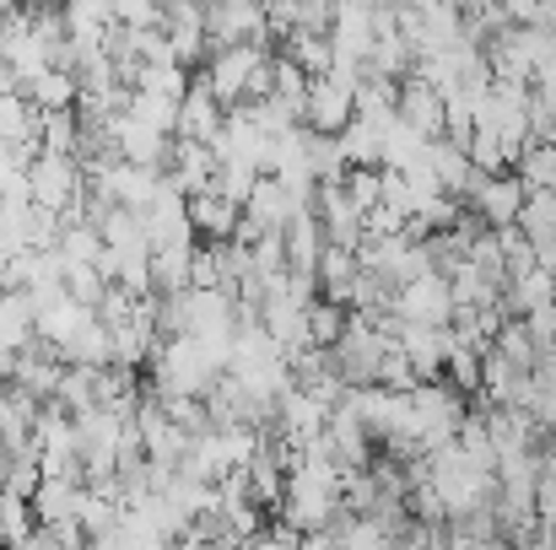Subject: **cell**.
Here are the masks:
<instances>
[{"mask_svg":"<svg viewBox=\"0 0 556 550\" xmlns=\"http://www.w3.org/2000/svg\"><path fill=\"white\" fill-rule=\"evenodd\" d=\"M38 341V303L27 286H5L0 292V346L5 351H27Z\"/></svg>","mask_w":556,"mask_h":550,"instance_id":"obj_16","label":"cell"},{"mask_svg":"<svg viewBox=\"0 0 556 550\" xmlns=\"http://www.w3.org/2000/svg\"><path fill=\"white\" fill-rule=\"evenodd\" d=\"M427 163H432V174H438V183H443L448 194L465 200V189H470V179H476V163H470V146H465V141L438 136V141L427 146Z\"/></svg>","mask_w":556,"mask_h":550,"instance_id":"obj_18","label":"cell"},{"mask_svg":"<svg viewBox=\"0 0 556 550\" xmlns=\"http://www.w3.org/2000/svg\"><path fill=\"white\" fill-rule=\"evenodd\" d=\"M330 410L336 405H325L319 394H308V388H287L281 399H276V415H270V426H276V437L287 443V448H308V443H319L325 437V421H330Z\"/></svg>","mask_w":556,"mask_h":550,"instance_id":"obj_8","label":"cell"},{"mask_svg":"<svg viewBox=\"0 0 556 550\" xmlns=\"http://www.w3.org/2000/svg\"><path fill=\"white\" fill-rule=\"evenodd\" d=\"M552 297H556V276L546 265H530V270L503 281V314H530V308H541Z\"/></svg>","mask_w":556,"mask_h":550,"instance_id":"obj_20","label":"cell"},{"mask_svg":"<svg viewBox=\"0 0 556 550\" xmlns=\"http://www.w3.org/2000/svg\"><path fill=\"white\" fill-rule=\"evenodd\" d=\"M287 265L298 270V276H319V259H325V248H330V232H325V216L314 210V205H303L292 221H287Z\"/></svg>","mask_w":556,"mask_h":550,"instance_id":"obj_13","label":"cell"},{"mask_svg":"<svg viewBox=\"0 0 556 550\" xmlns=\"http://www.w3.org/2000/svg\"><path fill=\"white\" fill-rule=\"evenodd\" d=\"M341 183H346V194H352V200L363 205V216H368L372 205L383 200V163H352Z\"/></svg>","mask_w":556,"mask_h":550,"instance_id":"obj_29","label":"cell"},{"mask_svg":"<svg viewBox=\"0 0 556 550\" xmlns=\"http://www.w3.org/2000/svg\"><path fill=\"white\" fill-rule=\"evenodd\" d=\"M216 146L211 141H189V136H174V152H168V179L179 183L185 194H200V189H211L216 183Z\"/></svg>","mask_w":556,"mask_h":550,"instance_id":"obj_15","label":"cell"},{"mask_svg":"<svg viewBox=\"0 0 556 550\" xmlns=\"http://www.w3.org/2000/svg\"><path fill=\"white\" fill-rule=\"evenodd\" d=\"M168 0H114V22L125 27H163Z\"/></svg>","mask_w":556,"mask_h":550,"instance_id":"obj_31","label":"cell"},{"mask_svg":"<svg viewBox=\"0 0 556 550\" xmlns=\"http://www.w3.org/2000/svg\"><path fill=\"white\" fill-rule=\"evenodd\" d=\"M541 475L556 486V432H546V443H541Z\"/></svg>","mask_w":556,"mask_h":550,"instance_id":"obj_32","label":"cell"},{"mask_svg":"<svg viewBox=\"0 0 556 550\" xmlns=\"http://www.w3.org/2000/svg\"><path fill=\"white\" fill-rule=\"evenodd\" d=\"M270 60V43H260V38H243V43H211V54H205V65H200V76L211 81V92L232 108V103H243L249 98V81L260 76V65Z\"/></svg>","mask_w":556,"mask_h":550,"instance_id":"obj_3","label":"cell"},{"mask_svg":"<svg viewBox=\"0 0 556 550\" xmlns=\"http://www.w3.org/2000/svg\"><path fill=\"white\" fill-rule=\"evenodd\" d=\"M394 119V114H389ZM389 119H372V114H357L346 130H341V152L346 163H383V130Z\"/></svg>","mask_w":556,"mask_h":550,"instance_id":"obj_22","label":"cell"},{"mask_svg":"<svg viewBox=\"0 0 556 550\" xmlns=\"http://www.w3.org/2000/svg\"><path fill=\"white\" fill-rule=\"evenodd\" d=\"M352 324V303H336V297H314L308 303V341L314 346H336Z\"/></svg>","mask_w":556,"mask_h":550,"instance_id":"obj_24","label":"cell"},{"mask_svg":"<svg viewBox=\"0 0 556 550\" xmlns=\"http://www.w3.org/2000/svg\"><path fill=\"white\" fill-rule=\"evenodd\" d=\"M389 308L405 324H454V286H448L443 270H421L405 286H394V303Z\"/></svg>","mask_w":556,"mask_h":550,"instance_id":"obj_7","label":"cell"},{"mask_svg":"<svg viewBox=\"0 0 556 550\" xmlns=\"http://www.w3.org/2000/svg\"><path fill=\"white\" fill-rule=\"evenodd\" d=\"M27 98H33L38 108H76V103H81V81H76V71H65V65H43V71L27 81Z\"/></svg>","mask_w":556,"mask_h":550,"instance_id":"obj_21","label":"cell"},{"mask_svg":"<svg viewBox=\"0 0 556 550\" xmlns=\"http://www.w3.org/2000/svg\"><path fill=\"white\" fill-rule=\"evenodd\" d=\"M216 157H222V152H216ZM254 179H260V168H254V163H243V157H222V163H216V189H222L227 200H238V205L249 200Z\"/></svg>","mask_w":556,"mask_h":550,"instance_id":"obj_30","label":"cell"},{"mask_svg":"<svg viewBox=\"0 0 556 550\" xmlns=\"http://www.w3.org/2000/svg\"><path fill=\"white\" fill-rule=\"evenodd\" d=\"M389 346H394V335H389L372 314H357V308H352V324H346V335H341L330 351H336V362L346 372V383H378V362L389 357Z\"/></svg>","mask_w":556,"mask_h":550,"instance_id":"obj_5","label":"cell"},{"mask_svg":"<svg viewBox=\"0 0 556 550\" xmlns=\"http://www.w3.org/2000/svg\"><path fill=\"white\" fill-rule=\"evenodd\" d=\"M194 243H157L152 248V292H185V286H194Z\"/></svg>","mask_w":556,"mask_h":550,"instance_id":"obj_19","label":"cell"},{"mask_svg":"<svg viewBox=\"0 0 556 550\" xmlns=\"http://www.w3.org/2000/svg\"><path fill=\"white\" fill-rule=\"evenodd\" d=\"M303 205H308V200H298L276 174H260L254 189H249V200H243V216H249L260 232H287V221H292Z\"/></svg>","mask_w":556,"mask_h":550,"instance_id":"obj_11","label":"cell"},{"mask_svg":"<svg viewBox=\"0 0 556 550\" xmlns=\"http://www.w3.org/2000/svg\"><path fill=\"white\" fill-rule=\"evenodd\" d=\"M525 200H530V183L519 179V168H503V174H481V168H476V179L465 189V205H470L486 227H514L519 210H525Z\"/></svg>","mask_w":556,"mask_h":550,"instance_id":"obj_6","label":"cell"},{"mask_svg":"<svg viewBox=\"0 0 556 550\" xmlns=\"http://www.w3.org/2000/svg\"><path fill=\"white\" fill-rule=\"evenodd\" d=\"M357 87H363V65H330V71H319V76L308 81L303 125L341 136V130L357 119Z\"/></svg>","mask_w":556,"mask_h":550,"instance_id":"obj_2","label":"cell"},{"mask_svg":"<svg viewBox=\"0 0 556 550\" xmlns=\"http://www.w3.org/2000/svg\"><path fill=\"white\" fill-rule=\"evenodd\" d=\"M325 448L341 459V464H372V453H378V437H372V426L357 415V405H336L330 410V421H325Z\"/></svg>","mask_w":556,"mask_h":550,"instance_id":"obj_10","label":"cell"},{"mask_svg":"<svg viewBox=\"0 0 556 550\" xmlns=\"http://www.w3.org/2000/svg\"><path fill=\"white\" fill-rule=\"evenodd\" d=\"M189 216H194V232H200V238H232L238 221H243V205L227 200V194L211 183V189L189 194Z\"/></svg>","mask_w":556,"mask_h":550,"instance_id":"obj_17","label":"cell"},{"mask_svg":"<svg viewBox=\"0 0 556 550\" xmlns=\"http://www.w3.org/2000/svg\"><path fill=\"white\" fill-rule=\"evenodd\" d=\"M394 114H400L405 125H416L427 141H438V136L448 130V98H443V87L427 81L421 71L400 76V103H394Z\"/></svg>","mask_w":556,"mask_h":550,"instance_id":"obj_9","label":"cell"},{"mask_svg":"<svg viewBox=\"0 0 556 550\" xmlns=\"http://www.w3.org/2000/svg\"><path fill=\"white\" fill-rule=\"evenodd\" d=\"M222 125H227V103L211 92L205 76H194L189 92L179 98V136H189V141H216Z\"/></svg>","mask_w":556,"mask_h":550,"instance_id":"obj_14","label":"cell"},{"mask_svg":"<svg viewBox=\"0 0 556 550\" xmlns=\"http://www.w3.org/2000/svg\"><path fill=\"white\" fill-rule=\"evenodd\" d=\"M81 189H87V174H81V157H71V152H38L27 163V194L43 210H60L65 216L81 200Z\"/></svg>","mask_w":556,"mask_h":550,"instance_id":"obj_4","label":"cell"},{"mask_svg":"<svg viewBox=\"0 0 556 550\" xmlns=\"http://www.w3.org/2000/svg\"><path fill=\"white\" fill-rule=\"evenodd\" d=\"M308 81H314V76H308V71H303V65H298V60L281 49V54H276V87H270V98L303 119V108H308Z\"/></svg>","mask_w":556,"mask_h":550,"instance_id":"obj_23","label":"cell"},{"mask_svg":"<svg viewBox=\"0 0 556 550\" xmlns=\"http://www.w3.org/2000/svg\"><path fill=\"white\" fill-rule=\"evenodd\" d=\"M71 415L98 405V362H65V378H60V394H54Z\"/></svg>","mask_w":556,"mask_h":550,"instance_id":"obj_26","label":"cell"},{"mask_svg":"<svg viewBox=\"0 0 556 550\" xmlns=\"http://www.w3.org/2000/svg\"><path fill=\"white\" fill-rule=\"evenodd\" d=\"M33 529H38L33 497H22V491H0V546H27Z\"/></svg>","mask_w":556,"mask_h":550,"instance_id":"obj_25","label":"cell"},{"mask_svg":"<svg viewBox=\"0 0 556 550\" xmlns=\"http://www.w3.org/2000/svg\"><path fill=\"white\" fill-rule=\"evenodd\" d=\"M465 415H470V405H465V388L454 378H421L410 388V448L427 453V448L454 443Z\"/></svg>","mask_w":556,"mask_h":550,"instance_id":"obj_1","label":"cell"},{"mask_svg":"<svg viewBox=\"0 0 556 550\" xmlns=\"http://www.w3.org/2000/svg\"><path fill=\"white\" fill-rule=\"evenodd\" d=\"M400 351L416 362L421 378H443V367H448V351H454V324H405L400 319Z\"/></svg>","mask_w":556,"mask_h":550,"instance_id":"obj_12","label":"cell"},{"mask_svg":"<svg viewBox=\"0 0 556 550\" xmlns=\"http://www.w3.org/2000/svg\"><path fill=\"white\" fill-rule=\"evenodd\" d=\"M519 227L535 238V243H552L556 238V189H530L525 210H519Z\"/></svg>","mask_w":556,"mask_h":550,"instance_id":"obj_27","label":"cell"},{"mask_svg":"<svg viewBox=\"0 0 556 550\" xmlns=\"http://www.w3.org/2000/svg\"><path fill=\"white\" fill-rule=\"evenodd\" d=\"M535 254H541V265L556 276V238H552V243H535Z\"/></svg>","mask_w":556,"mask_h":550,"instance_id":"obj_33","label":"cell"},{"mask_svg":"<svg viewBox=\"0 0 556 550\" xmlns=\"http://www.w3.org/2000/svg\"><path fill=\"white\" fill-rule=\"evenodd\" d=\"M514 168H519V179L530 189H556V141H530Z\"/></svg>","mask_w":556,"mask_h":550,"instance_id":"obj_28","label":"cell"}]
</instances>
